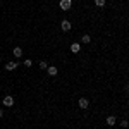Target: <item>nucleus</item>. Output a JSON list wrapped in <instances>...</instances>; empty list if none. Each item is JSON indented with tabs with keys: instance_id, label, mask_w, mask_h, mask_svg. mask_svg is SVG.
I'll list each match as a JSON object with an SVG mask.
<instances>
[{
	"instance_id": "nucleus-8",
	"label": "nucleus",
	"mask_w": 129,
	"mask_h": 129,
	"mask_svg": "<svg viewBox=\"0 0 129 129\" xmlns=\"http://www.w3.org/2000/svg\"><path fill=\"white\" fill-rule=\"evenodd\" d=\"M12 53H14V55H16V57H17V59H19V57H22V48H21V47H16V48H14V52H12Z\"/></svg>"
},
{
	"instance_id": "nucleus-5",
	"label": "nucleus",
	"mask_w": 129,
	"mask_h": 129,
	"mask_svg": "<svg viewBox=\"0 0 129 129\" xmlns=\"http://www.w3.org/2000/svg\"><path fill=\"white\" fill-rule=\"evenodd\" d=\"M47 71H48L50 76H57V72H59V69H57L55 66H48V67H47Z\"/></svg>"
},
{
	"instance_id": "nucleus-6",
	"label": "nucleus",
	"mask_w": 129,
	"mask_h": 129,
	"mask_svg": "<svg viewBox=\"0 0 129 129\" xmlns=\"http://www.w3.org/2000/svg\"><path fill=\"white\" fill-rule=\"evenodd\" d=\"M60 28H62V31H69L71 29V22L69 21H62V22H60Z\"/></svg>"
},
{
	"instance_id": "nucleus-2",
	"label": "nucleus",
	"mask_w": 129,
	"mask_h": 129,
	"mask_svg": "<svg viewBox=\"0 0 129 129\" xmlns=\"http://www.w3.org/2000/svg\"><path fill=\"white\" fill-rule=\"evenodd\" d=\"M4 105H5V107H12V105H14V98H12L10 95L4 96Z\"/></svg>"
},
{
	"instance_id": "nucleus-1",
	"label": "nucleus",
	"mask_w": 129,
	"mask_h": 129,
	"mask_svg": "<svg viewBox=\"0 0 129 129\" xmlns=\"http://www.w3.org/2000/svg\"><path fill=\"white\" fill-rule=\"evenodd\" d=\"M78 105H79V109H88L89 107V102H88V98H79V102H78Z\"/></svg>"
},
{
	"instance_id": "nucleus-9",
	"label": "nucleus",
	"mask_w": 129,
	"mask_h": 129,
	"mask_svg": "<svg viewBox=\"0 0 129 129\" xmlns=\"http://www.w3.org/2000/svg\"><path fill=\"white\" fill-rule=\"evenodd\" d=\"M115 122H117V119H115L114 115H109V117H107V124H109V126H114Z\"/></svg>"
},
{
	"instance_id": "nucleus-4",
	"label": "nucleus",
	"mask_w": 129,
	"mask_h": 129,
	"mask_svg": "<svg viewBox=\"0 0 129 129\" xmlns=\"http://www.w3.org/2000/svg\"><path fill=\"white\" fill-rule=\"evenodd\" d=\"M17 66H19L17 62H7V64H5V69L7 71H14V69H17Z\"/></svg>"
},
{
	"instance_id": "nucleus-15",
	"label": "nucleus",
	"mask_w": 129,
	"mask_h": 129,
	"mask_svg": "<svg viewBox=\"0 0 129 129\" xmlns=\"http://www.w3.org/2000/svg\"><path fill=\"white\" fill-rule=\"evenodd\" d=\"M2 115H4V110H2V109H0V117H2Z\"/></svg>"
},
{
	"instance_id": "nucleus-3",
	"label": "nucleus",
	"mask_w": 129,
	"mask_h": 129,
	"mask_svg": "<svg viewBox=\"0 0 129 129\" xmlns=\"http://www.w3.org/2000/svg\"><path fill=\"white\" fill-rule=\"evenodd\" d=\"M71 0H60V9H64V10H69L71 9Z\"/></svg>"
},
{
	"instance_id": "nucleus-13",
	"label": "nucleus",
	"mask_w": 129,
	"mask_h": 129,
	"mask_svg": "<svg viewBox=\"0 0 129 129\" xmlns=\"http://www.w3.org/2000/svg\"><path fill=\"white\" fill-rule=\"evenodd\" d=\"M24 66H26V67H31V66H33V62L28 59V60H24Z\"/></svg>"
},
{
	"instance_id": "nucleus-11",
	"label": "nucleus",
	"mask_w": 129,
	"mask_h": 129,
	"mask_svg": "<svg viewBox=\"0 0 129 129\" xmlns=\"http://www.w3.org/2000/svg\"><path fill=\"white\" fill-rule=\"evenodd\" d=\"M95 4H96V7H103L105 5V0H95Z\"/></svg>"
},
{
	"instance_id": "nucleus-14",
	"label": "nucleus",
	"mask_w": 129,
	"mask_h": 129,
	"mask_svg": "<svg viewBox=\"0 0 129 129\" xmlns=\"http://www.w3.org/2000/svg\"><path fill=\"white\" fill-rule=\"evenodd\" d=\"M120 126L122 127H127V120H120Z\"/></svg>"
},
{
	"instance_id": "nucleus-7",
	"label": "nucleus",
	"mask_w": 129,
	"mask_h": 129,
	"mask_svg": "<svg viewBox=\"0 0 129 129\" xmlns=\"http://www.w3.org/2000/svg\"><path fill=\"white\" fill-rule=\"evenodd\" d=\"M71 52H72V53L81 52V45H79V43H72V45H71Z\"/></svg>"
},
{
	"instance_id": "nucleus-12",
	"label": "nucleus",
	"mask_w": 129,
	"mask_h": 129,
	"mask_svg": "<svg viewBox=\"0 0 129 129\" xmlns=\"http://www.w3.org/2000/svg\"><path fill=\"white\" fill-rule=\"evenodd\" d=\"M47 67H48V64H47L45 60H41L40 62V69H47Z\"/></svg>"
},
{
	"instance_id": "nucleus-10",
	"label": "nucleus",
	"mask_w": 129,
	"mask_h": 129,
	"mask_svg": "<svg viewBox=\"0 0 129 129\" xmlns=\"http://www.w3.org/2000/svg\"><path fill=\"white\" fill-rule=\"evenodd\" d=\"M81 41H83V43H89V41H91V36H89V35H83Z\"/></svg>"
}]
</instances>
